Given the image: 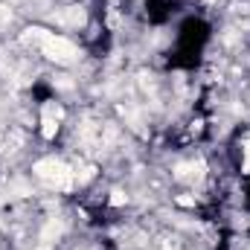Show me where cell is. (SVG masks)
<instances>
[{"mask_svg": "<svg viewBox=\"0 0 250 250\" xmlns=\"http://www.w3.org/2000/svg\"><path fill=\"white\" fill-rule=\"evenodd\" d=\"M35 175L47 184V187L56 189H73V172L67 169V163L56 160V157H44L35 163Z\"/></svg>", "mask_w": 250, "mask_h": 250, "instance_id": "6da1fadb", "label": "cell"}, {"mask_svg": "<svg viewBox=\"0 0 250 250\" xmlns=\"http://www.w3.org/2000/svg\"><path fill=\"white\" fill-rule=\"evenodd\" d=\"M41 50H44L47 59L62 62V64H70L76 59V47H73L67 38H62V35H50V32H47V35L41 38Z\"/></svg>", "mask_w": 250, "mask_h": 250, "instance_id": "7a4b0ae2", "label": "cell"}, {"mask_svg": "<svg viewBox=\"0 0 250 250\" xmlns=\"http://www.w3.org/2000/svg\"><path fill=\"white\" fill-rule=\"evenodd\" d=\"M59 117H62L59 108L44 105V123H41V134H44V140H53V137H56V131H59Z\"/></svg>", "mask_w": 250, "mask_h": 250, "instance_id": "3957f363", "label": "cell"}, {"mask_svg": "<svg viewBox=\"0 0 250 250\" xmlns=\"http://www.w3.org/2000/svg\"><path fill=\"white\" fill-rule=\"evenodd\" d=\"M125 201H128V195H125L123 189H114V192H111V204H114V207H123Z\"/></svg>", "mask_w": 250, "mask_h": 250, "instance_id": "277c9868", "label": "cell"}, {"mask_svg": "<svg viewBox=\"0 0 250 250\" xmlns=\"http://www.w3.org/2000/svg\"><path fill=\"white\" fill-rule=\"evenodd\" d=\"M175 201H178L181 207H195V198H189V195H178Z\"/></svg>", "mask_w": 250, "mask_h": 250, "instance_id": "5b68a950", "label": "cell"}, {"mask_svg": "<svg viewBox=\"0 0 250 250\" xmlns=\"http://www.w3.org/2000/svg\"><path fill=\"white\" fill-rule=\"evenodd\" d=\"M245 172H250V148L245 151Z\"/></svg>", "mask_w": 250, "mask_h": 250, "instance_id": "8992f818", "label": "cell"}]
</instances>
